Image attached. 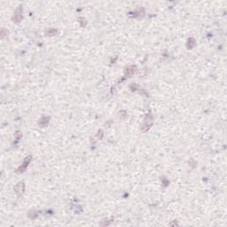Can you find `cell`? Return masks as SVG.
<instances>
[{
  "mask_svg": "<svg viewBox=\"0 0 227 227\" xmlns=\"http://www.w3.org/2000/svg\"><path fill=\"white\" fill-rule=\"evenodd\" d=\"M152 124H153V119H152V116L150 114H147L145 118V122L143 124V126H142V131H147L148 129H150V127L152 126Z\"/></svg>",
  "mask_w": 227,
  "mask_h": 227,
  "instance_id": "obj_1",
  "label": "cell"
},
{
  "mask_svg": "<svg viewBox=\"0 0 227 227\" xmlns=\"http://www.w3.org/2000/svg\"><path fill=\"white\" fill-rule=\"evenodd\" d=\"M31 159H32V157H31V156H28L27 158H26V159L24 160V161H23V163L21 164V166L20 168H19V170H18V173H21V172H23V171H24L26 168H27L28 166H29V163H30V161H31Z\"/></svg>",
  "mask_w": 227,
  "mask_h": 227,
  "instance_id": "obj_2",
  "label": "cell"
},
{
  "mask_svg": "<svg viewBox=\"0 0 227 227\" xmlns=\"http://www.w3.org/2000/svg\"><path fill=\"white\" fill-rule=\"evenodd\" d=\"M21 14H22V8L20 6V8H18V9L16 10V12H15V15L14 17V20H15V21H17V22H19V21L21 20V18H22Z\"/></svg>",
  "mask_w": 227,
  "mask_h": 227,
  "instance_id": "obj_3",
  "label": "cell"
},
{
  "mask_svg": "<svg viewBox=\"0 0 227 227\" xmlns=\"http://www.w3.org/2000/svg\"><path fill=\"white\" fill-rule=\"evenodd\" d=\"M24 188H25V185H24V183H19L16 186L14 187V190L16 191V193H22L24 192Z\"/></svg>",
  "mask_w": 227,
  "mask_h": 227,
  "instance_id": "obj_4",
  "label": "cell"
},
{
  "mask_svg": "<svg viewBox=\"0 0 227 227\" xmlns=\"http://www.w3.org/2000/svg\"><path fill=\"white\" fill-rule=\"evenodd\" d=\"M194 39L193 38H189V39H188V41H187V48L188 49H192L193 48V47L194 46Z\"/></svg>",
  "mask_w": 227,
  "mask_h": 227,
  "instance_id": "obj_5",
  "label": "cell"
},
{
  "mask_svg": "<svg viewBox=\"0 0 227 227\" xmlns=\"http://www.w3.org/2000/svg\"><path fill=\"white\" fill-rule=\"evenodd\" d=\"M135 69H136V67H134V66H131V67H129L128 68H127V71H126V73L128 75H132L134 72H135Z\"/></svg>",
  "mask_w": 227,
  "mask_h": 227,
  "instance_id": "obj_6",
  "label": "cell"
},
{
  "mask_svg": "<svg viewBox=\"0 0 227 227\" xmlns=\"http://www.w3.org/2000/svg\"><path fill=\"white\" fill-rule=\"evenodd\" d=\"M49 34L51 35V36H53V35L54 34H56L57 33V30H55V29H51V30H49Z\"/></svg>",
  "mask_w": 227,
  "mask_h": 227,
  "instance_id": "obj_7",
  "label": "cell"
}]
</instances>
